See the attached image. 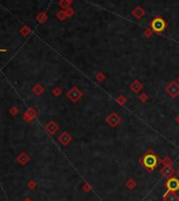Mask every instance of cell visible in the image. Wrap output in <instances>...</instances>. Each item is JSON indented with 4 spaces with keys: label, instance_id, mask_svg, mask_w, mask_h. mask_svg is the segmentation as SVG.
I'll use <instances>...</instances> for the list:
<instances>
[{
    "label": "cell",
    "instance_id": "6da1fadb",
    "mask_svg": "<svg viewBox=\"0 0 179 201\" xmlns=\"http://www.w3.org/2000/svg\"><path fill=\"white\" fill-rule=\"evenodd\" d=\"M140 163H141L142 166L145 167L149 172H153V171L158 166V164L161 163V160L158 158L157 155H156L152 150H149V151L142 156L141 159H140Z\"/></svg>",
    "mask_w": 179,
    "mask_h": 201
},
{
    "label": "cell",
    "instance_id": "7a4b0ae2",
    "mask_svg": "<svg viewBox=\"0 0 179 201\" xmlns=\"http://www.w3.org/2000/svg\"><path fill=\"white\" fill-rule=\"evenodd\" d=\"M166 28V22L161 18L160 16H157L151 21V29L155 33H161Z\"/></svg>",
    "mask_w": 179,
    "mask_h": 201
},
{
    "label": "cell",
    "instance_id": "3957f363",
    "mask_svg": "<svg viewBox=\"0 0 179 201\" xmlns=\"http://www.w3.org/2000/svg\"><path fill=\"white\" fill-rule=\"evenodd\" d=\"M66 96H68V98L71 100L72 102H77L83 97V93H82L78 87L73 86V87L66 93Z\"/></svg>",
    "mask_w": 179,
    "mask_h": 201
},
{
    "label": "cell",
    "instance_id": "277c9868",
    "mask_svg": "<svg viewBox=\"0 0 179 201\" xmlns=\"http://www.w3.org/2000/svg\"><path fill=\"white\" fill-rule=\"evenodd\" d=\"M166 92L168 95L172 98H176L179 96V84L177 81H171L170 83L166 85Z\"/></svg>",
    "mask_w": 179,
    "mask_h": 201
},
{
    "label": "cell",
    "instance_id": "5b68a950",
    "mask_svg": "<svg viewBox=\"0 0 179 201\" xmlns=\"http://www.w3.org/2000/svg\"><path fill=\"white\" fill-rule=\"evenodd\" d=\"M105 121H106V123H108L109 126H112V128H116V126L121 122V118L117 113L113 112V113H111V114H109L108 117L105 118Z\"/></svg>",
    "mask_w": 179,
    "mask_h": 201
},
{
    "label": "cell",
    "instance_id": "8992f818",
    "mask_svg": "<svg viewBox=\"0 0 179 201\" xmlns=\"http://www.w3.org/2000/svg\"><path fill=\"white\" fill-rule=\"evenodd\" d=\"M164 185L168 188V191L177 192L179 190V179L176 177L168 178V180H166V182L164 183Z\"/></svg>",
    "mask_w": 179,
    "mask_h": 201
},
{
    "label": "cell",
    "instance_id": "52a82bcc",
    "mask_svg": "<svg viewBox=\"0 0 179 201\" xmlns=\"http://www.w3.org/2000/svg\"><path fill=\"white\" fill-rule=\"evenodd\" d=\"M162 199L164 201H179V196L176 194V192L166 191L162 196Z\"/></svg>",
    "mask_w": 179,
    "mask_h": 201
},
{
    "label": "cell",
    "instance_id": "ba28073f",
    "mask_svg": "<svg viewBox=\"0 0 179 201\" xmlns=\"http://www.w3.org/2000/svg\"><path fill=\"white\" fill-rule=\"evenodd\" d=\"M160 174L164 178L168 179V178L173 177V175L175 174V171H174V169L172 166H163L160 170Z\"/></svg>",
    "mask_w": 179,
    "mask_h": 201
},
{
    "label": "cell",
    "instance_id": "9c48e42d",
    "mask_svg": "<svg viewBox=\"0 0 179 201\" xmlns=\"http://www.w3.org/2000/svg\"><path fill=\"white\" fill-rule=\"evenodd\" d=\"M142 87H143V84L139 80H134L131 83V85H130V89L134 92V93H139L142 90Z\"/></svg>",
    "mask_w": 179,
    "mask_h": 201
},
{
    "label": "cell",
    "instance_id": "30bf717a",
    "mask_svg": "<svg viewBox=\"0 0 179 201\" xmlns=\"http://www.w3.org/2000/svg\"><path fill=\"white\" fill-rule=\"evenodd\" d=\"M72 140H73L72 136L70 135L68 133H66V132L62 133V134H61L60 137H59V141H60V142L63 144V145H66V144H68Z\"/></svg>",
    "mask_w": 179,
    "mask_h": 201
},
{
    "label": "cell",
    "instance_id": "8fae6325",
    "mask_svg": "<svg viewBox=\"0 0 179 201\" xmlns=\"http://www.w3.org/2000/svg\"><path fill=\"white\" fill-rule=\"evenodd\" d=\"M132 15L137 19H141L142 17H143V15H144V11H143L142 8H140V6H137V8H135L134 10H133Z\"/></svg>",
    "mask_w": 179,
    "mask_h": 201
},
{
    "label": "cell",
    "instance_id": "7c38bea8",
    "mask_svg": "<svg viewBox=\"0 0 179 201\" xmlns=\"http://www.w3.org/2000/svg\"><path fill=\"white\" fill-rule=\"evenodd\" d=\"M125 186H126V188H129V190H134V188L137 186V182L133 179V178H130L129 180L125 182Z\"/></svg>",
    "mask_w": 179,
    "mask_h": 201
},
{
    "label": "cell",
    "instance_id": "4fadbf2b",
    "mask_svg": "<svg viewBox=\"0 0 179 201\" xmlns=\"http://www.w3.org/2000/svg\"><path fill=\"white\" fill-rule=\"evenodd\" d=\"M161 163L163 164V166H172L173 160H172V158H170L168 156H166L162 160H161Z\"/></svg>",
    "mask_w": 179,
    "mask_h": 201
},
{
    "label": "cell",
    "instance_id": "5bb4252c",
    "mask_svg": "<svg viewBox=\"0 0 179 201\" xmlns=\"http://www.w3.org/2000/svg\"><path fill=\"white\" fill-rule=\"evenodd\" d=\"M95 79L97 81H99V82H102V81H104L105 79H106V76H105V74H103L102 72H98V73L95 75Z\"/></svg>",
    "mask_w": 179,
    "mask_h": 201
},
{
    "label": "cell",
    "instance_id": "9a60e30c",
    "mask_svg": "<svg viewBox=\"0 0 179 201\" xmlns=\"http://www.w3.org/2000/svg\"><path fill=\"white\" fill-rule=\"evenodd\" d=\"M126 101H128V99H126L125 97L123 96V95H120V96L117 98V103H118L119 105H123L126 103Z\"/></svg>",
    "mask_w": 179,
    "mask_h": 201
},
{
    "label": "cell",
    "instance_id": "2e32d148",
    "mask_svg": "<svg viewBox=\"0 0 179 201\" xmlns=\"http://www.w3.org/2000/svg\"><path fill=\"white\" fill-rule=\"evenodd\" d=\"M138 99H139V101H141V102H145V101H147V99H149V96H147V94H145V93H141V94L139 95V97H138Z\"/></svg>",
    "mask_w": 179,
    "mask_h": 201
},
{
    "label": "cell",
    "instance_id": "e0dca14e",
    "mask_svg": "<svg viewBox=\"0 0 179 201\" xmlns=\"http://www.w3.org/2000/svg\"><path fill=\"white\" fill-rule=\"evenodd\" d=\"M143 34H144L145 37H151V36H152V34H153L152 29H147V30H145V31L143 32Z\"/></svg>",
    "mask_w": 179,
    "mask_h": 201
},
{
    "label": "cell",
    "instance_id": "ac0fdd59",
    "mask_svg": "<svg viewBox=\"0 0 179 201\" xmlns=\"http://www.w3.org/2000/svg\"><path fill=\"white\" fill-rule=\"evenodd\" d=\"M82 190H83L84 192H90L91 191V185H90L89 183H84L83 186H82Z\"/></svg>",
    "mask_w": 179,
    "mask_h": 201
},
{
    "label": "cell",
    "instance_id": "d6986e66",
    "mask_svg": "<svg viewBox=\"0 0 179 201\" xmlns=\"http://www.w3.org/2000/svg\"><path fill=\"white\" fill-rule=\"evenodd\" d=\"M54 94H55L56 96H59V95L61 94V90H59V89H55V90H54Z\"/></svg>",
    "mask_w": 179,
    "mask_h": 201
},
{
    "label": "cell",
    "instance_id": "ffe728a7",
    "mask_svg": "<svg viewBox=\"0 0 179 201\" xmlns=\"http://www.w3.org/2000/svg\"><path fill=\"white\" fill-rule=\"evenodd\" d=\"M175 120H176V122H177V123H178V124H179V114H178V115L176 116V117H175Z\"/></svg>",
    "mask_w": 179,
    "mask_h": 201
},
{
    "label": "cell",
    "instance_id": "44dd1931",
    "mask_svg": "<svg viewBox=\"0 0 179 201\" xmlns=\"http://www.w3.org/2000/svg\"><path fill=\"white\" fill-rule=\"evenodd\" d=\"M68 16L73 15V11H72V10H68Z\"/></svg>",
    "mask_w": 179,
    "mask_h": 201
},
{
    "label": "cell",
    "instance_id": "7402d4cb",
    "mask_svg": "<svg viewBox=\"0 0 179 201\" xmlns=\"http://www.w3.org/2000/svg\"><path fill=\"white\" fill-rule=\"evenodd\" d=\"M177 175H178V177H179V170L177 171Z\"/></svg>",
    "mask_w": 179,
    "mask_h": 201
},
{
    "label": "cell",
    "instance_id": "603a6c76",
    "mask_svg": "<svg viewBox=\"0 0 179 201\" xmlns=\"http://www.w3.org/2000/svg\"><path fill=\"white\" fill-rule=\"evenodd\" d=\"M178 82H179V77H178Z\"/></svg>",
    "mask_w": 179,
    "mask_h": 201
}]
</instances>
